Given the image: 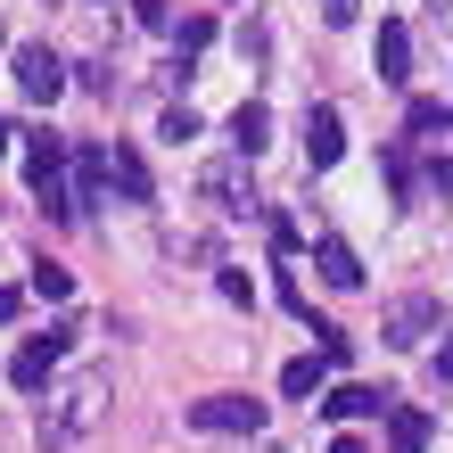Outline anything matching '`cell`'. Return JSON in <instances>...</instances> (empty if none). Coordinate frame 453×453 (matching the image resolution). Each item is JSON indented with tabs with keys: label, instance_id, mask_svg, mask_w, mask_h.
Segmentation results:
<instances>
[{
	"label": "cell",
	"instance_id": "484cf974",
	"mask_svg": "<svg viewBox=\"0 0 453 453\" xmlns=\"http://www.w3.org/2000/svg\"><path fill=\"white\" fill-rule=\"evenodd\" d=\"M437 380L453 388V330H445V346H437Z\"/></svg>",
	"mask_w": 453,
	"mask_h": 453
},
{
	"label": "cell",
	"instance_id": "277c9868",
	"mask_svg": "<svg viewBox=\"0 0 453 453\" xmlns=\"http://www.w3.org/2000/svg\"><path fill=\"white\" fill-rule=\"evenodd\" d=\"M66 346H74V322H50L42 338H25L17 355H9V380H17L25 395H42V388H50V371L66 363Z\"/></svg>",
	"mask_w": 453,
	"mask_h": 453
},
{
	"label": "cell",
	"instance_id": "8992f818",
	"mask_svg": "<svg viewBox=\"0 0 453 453\" xmlns=\"http://www.w3.org/2000/svg\"><path fill=\"white\" fill-rule=\"evenodd\" d=\"M338 157H346V124H338V108L322 99V108H305V165H313V173H330Z\"/></svg>",
	"mask_w": 453,
	"mask_h": 453
},
{
	"label": "cell",
	"instance_id": "f1b7e54d",
	"mask_svg": "<svg viewBox=\"0 0 453 453\" xmlns=\"http://www.w3.org/2000/svg\"><path fill=\"white\" fill-rule=\"evenodd\" d=\"M0 149H9V116H0Z\"/></svg>",
	"mask_w": 453,
	"mask_h": 453
},
{
	"label": "cell",
	"instance_id": "83f0119b",
	"mask_svg": "<svg viewBox=\"0 0 453 453\" xmlns=\"http://www.w3.org/2000/svg\"><path fill=\"white\" fill-rule=\"evenodd\" d=\"M330 453H371V445L363 437H330Z\"/></svg>",
	"mask_w": 453,
	"mask_h": 453
},
{
	"label": "cell",
	"instance_id": "7a4b0ae2",
	"mask_svg": "<svg viewBox=\"0 0 453 453\" xmlns=\"http://www.w3.org/2000/svg\"><path fill=\"white\" fill-rule=\"evenodd\" d=\"M66 141L58 132H25V181H34V198L50 206L58 223H83V206H74V181H66Z\"/></svg>",
	"mask_w": 453,
	"mask_h": 453
},
{
	"label": "cell",
	"instance_id": "cb8c5ba5",
	"mask_svg": "<svg viewBox=\"0 0 453 453\" xmlns=\"http://www.w3.org/2000/svg\"><path fill=\"white\" fill-rule=\"evenodd\" d=\"M420 181H429V198H453V157H429V173H420Z\"/></svg>",
	"mask_w": 453,
	"mask_h": 453
},
{
	"label": "cell",
	"instance_id": "9c48e42d",
	"mask_svg": "<svg viewBox=\"0 0 453 453\" xmlns=\"http://www.w3.org/2000/svg\"><path fill=\"white\" fill-rule=\"evenodd\" d=\"M313 273H322L330 288H363V256L346 248L338 231H322V239H313Z\"/></svg>",
	"mask_w": 453,
	"mask_h": 453
},
{
	"label": "cell",
	"instance_id": "7402d4cb",
	"mask_svg": "<svg viewBox=\"0 0 453 453\" xmlns=\"http://www.w3.org/2000/svg\"><path fill=\"white\" fill-rule=\"evenodd\" d=\"M132 17H141L149 34H173V0H132Z\"/></svg>",
	"mask_w": 453,
	"mask_h": 453
},
{
	"label": "cell",
	"instance_id": "2e32d148",
	"mask_svg": "<svg viewBox=\"0 0 453 453\" xmlns=\"http://www.w3.org/2000/svg\"><path fill=\"white\" fill-rule=\"evenodd\" d=\"M264 141H273V116H264V99H248V108L231 116V149L239 157H264Z\"/></svg>",
	"mask_w": 453,
	"mask_h": 453
},
{
	"label": "cell",
	"instance_id": "ac0fdd59",
	"mask_svg": "<svg viewBox=\"0 0 453 453\" xmlns=\"http://www.w3.org/2000/svg\"><path fill=\"white\" fill-rule=\"evenodd\" d=\"M25 288H34L42 305H66L74 297V273H66V264H34V280H25Z\"/></svg>",
	"mask_w": 453,
	"mask_h": 453
},
{
	"label": "cell",
	"instance_id": "6da1fadb",
	"mask_svg": "<svg viewBox=\"0 0 453 453\" xmlns=\"http://www.w3.org/2000/svg\"><path fill=\"white\" fill-rule=\"evenodd\" d=\"M108 371H74V380H58L50 388V404H42V429H34V445L42 453H74L99 420H108Z\"/></svg>",
	"mask_w": 453,
	"mask_h": 453
},
{
	"label": "cell",
	"instance_id": "ffe728a7",
	"mask_svg": "<svg viewBox=\"0 0 453 453\" xmlns=\"http://www.w3.org/2000/svg\"><path fill=\"white\" fill-rule=\"evenodd\" d=\"M437 124H453L437 99H412V116H404V141H420V132H437Z\"/></svg>",
	"mask_w": 453,
	"mask_h": 453
},
{
	"label": "cell",
	"instance_id": "9a60e30c",
	"mask_svg": "<svg viewBox=\"0 0 453 453\" xmlns=\"http://www.w3.org/2000/svg\"><path fill=\"white\" fill-rule=\"evenodd\" d=\"M322 388H330V355H297V363L280 371V395H288V404H305V395H322Z\"/></svg>",
	"mask_w": 453,
	"mask_h": 453
},
{
	"label": "cell",
	"instance_id": "4fadbf2b",
	"mask_svg": "<svg viewBox=\"0 0 453 453\" xmlns=\"http://www.w3.org/2000/svg\"><path fill=\"white\" fill-rule=\"evenodd\" d=\"M420 338H437V297H404L388 313V346H420Z\"/></svg>",
	"mask_w": 453,
	"mask_h": 453
},
{
	"label": "cell",
	"instance_id": "5bb4252c",
	"mask_svg": "<svg viewBox=\"0 0 453 453\" xmlns=\"http://www.w3.org/2000/svg\"><path fill=\"white\" fill-rule=\"evenodd\" d=\"M429 412L420 404H388V453H429Z\"/></svg>",
	"mask_w": 453,
	"mask_h": 453
},
{
	"label": "cell",
	"instance_id": "ba28073f",
	"mask_svg": "<svg viewBox=\"0 0 453 453\" xmlns=\"http://www.w3.org/2000/svg\"><path fill=\"white\" fill-rule=\"evenodd\" d=\"M239 165H248V157H239ZM239 165H206V173H198V190L215 198L223 215H256V190H248V173H239Z\"/></svg>",
	"mask_w": 453,
	"mask_h": 453
},
{
	"label": "cell",
	"instance_id": "52a82bcc",
	"mask_svg": "<svg viewBox=\"0 0 453 453\" xmlns=\"http://www.w3.org/2000/svg\"><path fill=\"white\" fill-rule=\"evenodd\" d=\"M371 66H380V83H395V91L412 83V34H404V17H380V42H371Z\"/></svg>",
	"mask_w": 453,
	"mask_h": 453
},
{
	"label": "cell",
	"instance_id": "603a6c76",
	"mask_svg": "<svg viewBox=\"0 0 453 453\" xmlns=\"http://www.w3.org/2000/svg\"><path fill=\"white\" fill-rule=\"evenodd\" d=\"M215 288H223V297H231V305H256V280H248V273H239V264H223V280H215Z\"/></svg>",
	"mask_w": 453,
	"mask_h": 453
},
{
	"label": "cell",
	"instance_id": "7c38bea8",
	"mask_svg": "<svg viewBox=\"0 0 453 453\" xmlns=\"http://www.w3.org/2000/svg\"><path fill=\"white\" fill-rule=\"evenodd\" d=\"M99 198H108V149H99V141H74V206L91 215Z\"/></svg>",
	"mask_w": 453,
	"mask_h": 453
},
{
	"label": "cell",
	"instance_id": "e0dca14e",
	"mask_svg": "<svg viewBox=\"0 0 453 453\" xmlns=\"http://www.w3.org/2000/svg\"><path fill=\"white\" fill-rule=\"evenodd\" d=\"M380 173H388V190H395V206H412V198H420V173H412V149H388V157H380Z\"/></svg>",
	"mask_w": 453,
	"mask_h": 453
},
{
	"label": "cell",
	"instance_id": "3957f363",
	"mask_svg": "<svg viewBox=\"0 0 453 453\" xmlns=\"http://www.w3.org/2000/svg\"><path fill=\"white\" fill-rule=\"evenodd\" d=\"M9 74H17V99H34V108H50V99H58L66 91V58H58V50H50V42H17L9 50Z\"/></svg>",
	"mask_w": 453,
	"mask_h": 453
},
{
	"label": "cell",
	"instance_id": "5b68a950",
	"mask_svg": "<svg viewBox=\"0 0 453 453\" xmlns=\"http://www.w3.org/2000/svg\"><path fill=\"white\" fill-rule=\"evenodd\" d=\"M190 429H206V437H256L264 429V404H256V395H198Z\"/></svg>",
	"mask_w": 453,
	"mask_h": 453
},
{
	"label": "cell",
	"instance_id": "4316f807",
	"mask_svg": "<svg viewBox=\"0 0 453 453\" xmlns=\"http://www.w3.org/2000/svg\"><path fill=\"white\" fill-rule=\"evenodd\" d=\"M17 305H25V297H17V288H0V322H17Z\"/></svg>",
	"mask_w": 453,
	"mask_h": 453
},
{
	"label": "cell",
	"instance_id": "d6986e66",
	"mask_svg": "<svg viewBox=\"0 0 453 453\" xmlns=\"http://www.w3.org/2000/svg\"><path fill=\"white\" fill-rule=\"evenodd\" d=\"M173 42H181V50H190V58H198V50L215 42V17H173Z\"/></svg>",
	"mask_w": 453,
	"mask_h": 453
},
{
	"label": "cell",
	"instance_id": "44dd1931",
	"mask_svg": "<svg viewBox=\"0 0 453 453\" xmlns=\"http://www.w3.org/2000/svg\"><path fill=\"white\" fill-rule=\"evenodd\" d=\"M157 141H173V149H181V141H198V116H190V108H165V124H157Z\"/></svg>",
	"mask_w": 453,
	"mask_h": 453
},
{
	"label": "cell",
	"instance_id": "8fae6325",
	"mask_svg": "<svg viewBox=\"0 0 453 453\" xmlns=\"http://www.w3.org/2000/svg\"><path fill=\"white\" fill-rule=\"evenodd\" d=\"M108 181H116V190H124L132 206H149V198H157V181H149V157L132 149V141H116V149H108Z\"/></svg>",
	"mask_w": 453,
	"mask_h": 453
},
{
	"label": "cell",
	"instance_id": "30bf717a",
	"mask_svg": "<svg viewBox=\"0 0 453 453\" xmlns=\"http://www.w3.org/2000/svg\"><path fill=\"white\" fill-rule=\"evenodd\" d=\"M388 404H395V395L355 388V380H346V388H322V412H330V420H388Z\"/></svg>",
	"mask_w": 453,
	"mask_h": 453
},
{
	"label": "cell",
	"instance_id": "d4e9b609",
	"mask_svg": "<svg viewBox=\"0 0 453 453\" xmlns=\"http://www.w3.org/2000/svg\"><path fill=\"white\" fill-rule=\"evenodd\" d=\"M322 25H355V0H322Z\"/></svg>",
	"mask_w": 453,
	"mask_h": 453
}]
</instances>
